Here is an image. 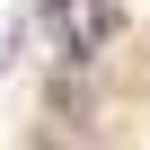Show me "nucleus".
Here are the masks:
<instances>
[{
    "instance_id": "obj_1",
    "label": "nucleus",
    "mask_w": 150,
    "mask_h": 150,
    "mask_svg": "<svg viewBox=\"0 0 150 150\" xmlns=\"http://www.w3.org/2000/svg\"><path fill=\"white\" fill-rule=\"evenodd\" d=\"M53 106H62V115H88V80H80V71H62V80H53Z\"/></svg>"
}]
</instances>
